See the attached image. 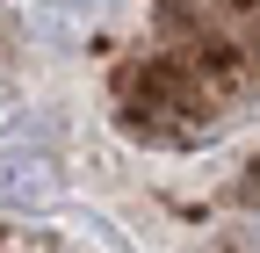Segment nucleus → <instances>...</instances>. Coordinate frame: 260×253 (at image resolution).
I'll return each mask as SVG.
<instances>
[{
  "instance_id": "f257e3e1",
  "label": "nucleus",
  "mask_w": 260,
  "mask_h": 253,
  "mask_svg": "<svg viewBox=\"0 0 260 253\" xmlns=\"http://www.w3.org/2000/svg\"><path fill=\"white\" fill-rule=\"evenodd\" d=\"M0 196H8V203H51L58 196L51 160H8V167H0Z\"/></svg>"
}]
</instances>
